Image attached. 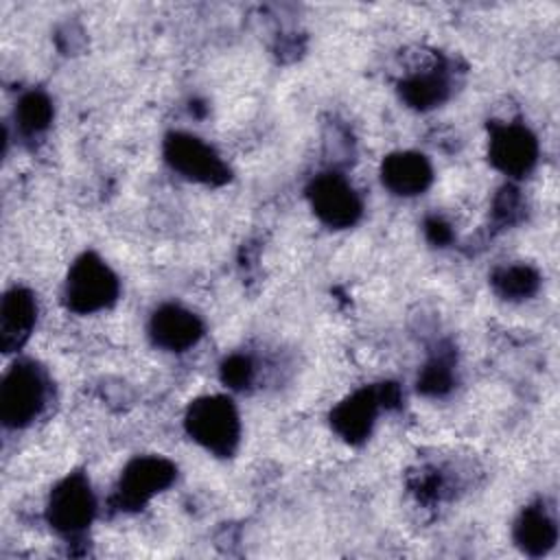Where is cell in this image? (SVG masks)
<instances>
[{"label": "cell", "mask_w": 560, "mask_h": 560, "mask_svg": "<svg viewBox=\"0 0 560 560\" xmlns=\"http://www.w3.org/2000/svg\"><path fill=\"white\" fill-rule=\"evenodd\" d=\"M188 435L206 451L230 457L241 440V420L234 402L225 396L195 398L184 418Z\"/></svg>", "instance_id": "obj_1"}, {"label": "cell", "mask_w": 560, "mask_h": 560, "mask_svg": "<svg viewBox=\"0 0 560 560\" xmlns=\"http://www.w3.org/2000/svg\"><path fill=\"white\" fill-rule=\"evenodd\" d=\"M120 284L116 273L92 252L79 256L70 267L63 298L70 311L88 315L112 306Z\"/></svg>", "instance_id": "obj_2"}, {"label": "cell", "mask_w": 560, "mask_h": 560, "mask_svg": "<svg viewBox=\"0 0 560 560\" xmlns=\"http://www.w3.org/2000/svg\"><path fill=\"white\" fill-rule=\"evenodd\" d=\"M48 383L39 365L18 361L4 376L0 389V418L7 427L18 429L33 422L46 405Z\"/></svg>", "instance_id": "obj_3"}, {"label": "cell", "mask_w": 560, "mask_h": 560, "mask_svg": "<svg viewBox=\"0 0 560 560\" xmlns=\"http://www.w3.org/2000/svg\"><path fill=\"white\" fill-rule=\"evenodd\" d=\"M164 160L182 177L208 186H221L230 179L228 164L197 136L173 131L164 140Z\"/></svg>", "instance_id": "obj_4"}, {"label": "cell", "mask_w": 560, "mask_h": 560, "mask_svg": "<svg viewBox=\"0 0 560 560\" xmlns=\"http://www.w3.org/2000/svg\"><path fill=\"white\" fill-rule=\"evenodd\" d=\"M96 501L83 472H72L55 486L48 499L46 518L55 532L66 538L79 536L94 518Z\"/></svg>", "instance_id": "obj_5"}, {"label": "cell", "mask_w": 560, "mask_h": 560, "mask_svg": "<svg viewBox=\"0 0 560 560\" xmlns=\"http://www.w3.org/2000/svg\"><path fill=\"white\" fill-rule=\"evenodd\" d=\"M175 475H177L175 464L164 457H158V455L136 457L125 466L120 475L114 503L120 510H140L158 492L168 488L175 481Z\"/></svg>", "instance_id": "obj_6"}, {"label": "cell", "mask_w": 560, "mask_h": 560, "mask_svg": "<svg viewBox=\"0 0 560 560\" xmlns=\"http://www.w3.org/2000/svg\"><path fill=\"white\" fill-rule=\"evenodd\" d=\"M306 195L313 212L328 228H350L361 219L363 206L357 190L337 173L317 175L311 182Z\"/></svg>", "instance_id": "obj_7"}, {"label": "cell", "mask_w": 560, "mask_h": 560, "mask_svg": "<svg viewBox=\"0 0 560 560\" xmlns=\"http://www.w3.org/2000/svg\"><path fill=\"white\" fill-rule=\"evenodd\" d=\"M488 158L494 168L510 177L527 175L538 160L536 136L518 122H492Z\"/></svg>", "instance_id": "obj_8"}, {"label": "cell", "mask_w": 560, "mask_h": 560, "mask_svg": "<svg viewBox=\"0 0 560 560\" xmlns=\"http://www.w3.org/2000/svg\"><path fill=\"white\" fill-rule=\"evenodd\" d=\"M381 407H385L381 385L357 389L332 409L330 424L346 442L359 444L370 435Z\"/></svg>", "instance_id": "obj_9"}, {"label": "cell", "mask_w": 560, "mask_h": 560, "mask_svg": "<svg viewBox=\"0 0 560 560\" xmlns=\"http://www.w3.org/2000/svg\"><path fill=\"white\" fill-rule=\"evenodd\" d=\"M149 335L158 348L168 352H184L201 339L203 324L188 308L164 304L151 315Z\"/></svg>", "instance_id": "obj_10"}, {"label": "cell", "mask_w": 560, "mask_h": 560, "mask_svg": "<svg viewBox=\"0 0 560 560\" xmlns=\"http://www.w3.org/2000/svg\"><path fill=\"white\" fill-rule=\"evenodd\" d=\"M381 182L394 195L411 197L424 192L431 186L433 168L422 153L396 151L383 160Z\"/></svg>", "instance_id": "obj_11"}, {"label": "cell", "mask_w": 560, "mask_h": 560, "mask_svg": "<svg viewBox=\"0 0 560 560\" xmlns=\"http://www.w3.org/2000/svg\"><path fill=\"white\" fill-rule=\"evenodd\" d=\"M37 319V304L28 289L13 287L2 298L0 308V346L4 352L22 348Z\"/></svg>", "instance_id": "obj_12"}, {"label": "cell", "mask_w": 560, "mask_h": 560, "mask_svg": "<svg viewBox=\"0 0 560 560\" xmlns=\"http://www.w3.org/2000/svg\"><path fill=\"white\" fill-rule=\"evenodd\" d=\"M558 538L556 521L542 505L525 508L514 525L516 545L529 556H545Z\"/></svg>", "instance_id": "obj_13"}, {"label": "cell", "mask_w": 560, "mask_h": 560, "mask_svg": "<svg viewBox=\"0 0 560 560\" xmlns=\"http://www.w3.org/2000/svg\"><path fill=\"white\" fill-rule=\"evenodd\" d=\"M400 96L416 109L440 105L448 96V72L442 63L413 72L400 81Z\"/></svg>", "instance_id": "obj_14"}, {"label": "cell", "mask_w": 560, "mask_h": 560, "mask_svg": "<svg viewBox=\"0 0 560 560\" xmlns=\"http://www.w3.org/2000/svg\"><path fill=\"white\" fill-rule=\"evenodd\" d=\"M540 276L529 265H505L492 273L494 291L505 300H527L538 291Z\"/></svg>", "instance_id": "obj_15"}, {"label": "cell", "mask_w": 560, "mask_h": 560, "mask_svg": "<svg viewBox=\"0 0 560 560\" xmlns=\"http://www.w3.org/2000/svg\"><path fill=\"white\" fill-rule=\"evenodd\" d=\"M50 120H52V103L44 92L31 90L18 101L15 125L24 136L42 133L50 125Z\"/></svg>", "instance_id": "obj_16"}, {"label": "cell", "mask_w": 560, "mask_h": 560, "mask_svg": "<svg viewBox=\"0 0 560 560\" xmlns=\"http://www.w3.org/2000/svg\"><path fill=\"white\" fill-rule=\"evenodd\" d=\"M453 357L438 352L418 376V392L427 396H444L453 387Z\"/></svg>", "instance_id": "obj_17"}, {"label": "cell", "mask_w": 560, "mask_h": 560, "mask_svg": "<svg viewBox=\"0 0 560 560\" xmlns=\"http://www.w3.org/2000/svg\"><path fill=\"white\" fill-rule=\"evenodd\" d=\"M254 378V365L243 354H232L221 365V381L232 389H243Z\"/></svg>", "instance_id": "obj_18"}, {"label": "cell", "mask_w": 560, "mask_h": 560, "mask_svg": "<svg viewBox=\"0 0 560 560\" xmlns=\"http://www.w3.org/2000/svg\"><path fill=\"white\" fill-rule=\"evenodd\" d=\"M521 208V199L516 195L514 188H503L501 195L497 197V203H494V212L501 221H512L514 214L518 212Z\"/></svg>", "instance_id": "obj_19"}, {"label": "cell", "mask_w": 560, "mask_h": 560, "mask_svg": "<svg viewBox=\"0 0 560 560\" xmlns=\"http://www.w3.org/2000/svg\"><path fill=\"white\" fill-rule=\"evenodd\" d=\"M424 230H427V238L433 243V245H446L451 238H453V232H451V225L446 221H442L440 217H433L424 223Z\"/></svg>", "instance_id": "obj_20"}]
</instances>
